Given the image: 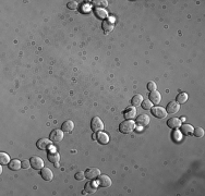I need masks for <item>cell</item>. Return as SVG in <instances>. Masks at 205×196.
Returning <instances> with one entry per match:
<instances>
[{"mask_svg":"<svg viewBox=\"0 0 205 196\" xmlns=\"http://www.w3.org/2000/svg\"><path fill=\"white\" fill-rule=\"evenodd\" d=\"M61 129H62V131L66 132V133H70V132H72V131H73V129H74L73 122H72L71 120L65 121V122L62 123V127H61Z\"/></svg>","mask_w":205,"mask_h":196,"instance_id":"cell-16","label":"cell"},{"mask_svg":"<svg viewBox=\"0 0 205 196\" xmlns=\"http://www.w3.org/2000/svg\"><path fill=\"white\" fill-rule=\"evenodd\" d=\"M96 140H97L100 144H107V143L109 142V137H108L107 134L100 131V133H97V135H96Z\"/></svg>","mask_w":205,"mask_h":196,"instance_id":"cell-17","label":"cell"},{"mask_svg":"<svg viewBox=\"0 0 205 196\" xmlns=\"http://www.w3.org/2000/svg\"><path fill=\"white\" fill-rule=\"evenodd\" d=\"M85 178L89 180H95L97 177H100V171L98 168H89L85 171Z\"/></svg>","mask_w":205,"mask_h":196,"instance_id":"cell-5","label":"cell"},{"mask_svg":"<svg viewBox=\"0 0 205 196\" xmlns=\"http://www.w3.org/2000/svg\"><path fill=\"white\" fill-rule=\"evenodd\" d=\"M143 101V97L142 95H140V94H138V95H135L133 98H132V105L133 106H139L141 105Z\"/></svg>","mask_w":205,"mask_h":196,"instance_id":"cell-25","label":"cell"},{"mask_svg":"<svg viewBox=\"0 0 205 196\" xmlns=\"http://www.w3.org/2000/svg\"><path fill=\"white\" fill-rule=\"evenodd\" d=\"M11 160H10V157H9V155L8 154H6V153H0V165H7V164H9Z\"/></svg>","mask_w":205,"mask_h":196,"instance_id":"cell-22","label":"cell"},{"mask_svg":"<svg viewBox=\"0 0 205 196\" xmlns=\"http://www.w3.org/2000/svg\"><path fill=\"white\" fill-rule=\"evenodd\" d=\"M123 116L127 120H131V119L136 117V109L135 107H128L127 109L123 111Z\"/></svg>","mask_w":205,"mask_h":196,"instance_id":"cell-13","label":"cell"},{"mask_svg":"<svg viewBox=\"0 0 205 196\" xmlns=\"http://www.w3.org/2000/svg\"><path fill=\"white\" fill-rule=\"evenodd\" d=\"M149 121L151 120H149V117L147 114H141L136 119V124L140 125L141 127H144L149 124Z\"/></svg>","mask_w":205,"mask_h":196,"instance_id":"cell-10","label":"cell"},{"mask_svg":"<svg viewBox=\"0 0 205 196\" xmlns=\"http://www.w3.org/2000/svg\"><path fill=\"white\" fill-rule=\"evenodd\" d=\"M149 100L151 101L152 103H155V105H157V103H160V100H162V96H160V93L158 91H153L149 93Z\"/></svg>","mask_w":205,"mask_h":196,"instance_id":"cell-11","label":"cell"},{"mask_svg":"<svg viewBox=\"0 0 205 196\" xmlns=\"http://www.w3.org/2000/svg\"><path fill=\"white\" fill-rule=\"evenodd\" d=\"M134 127H135V123H134L133 121L125 120V121H123V122L120 123V125H119V131H120L121 133L129 134L133 131Z\"/></svg>","mask_w":205,"mask_h":196,"instance_id":"cell-1","label":"cell"},{"mask_svg":"<svg viewBox=\"0 0 205 196\" xmlns=\"http://www.w3.org/2000/svg\"><path fill=\"white\" fill-rule=\"evenodd\" d=\"M9 168H10L11 170H13V171L19 170V169H21V168H22V164H21V161H20V160H17V159H13V160H11V161L9 162Z\"/></svg>","mask_w":205,"mask_h":196,"instance_id":"cell-19","label":"cell"},{"mask_svg":"<svg viewBox=\"0 0 205 196\" xmlns=\"http://www.w3.org/2000/svg\"><path fill=\"white\" fill-rule=\"evenodd\" d=\"M141 105H142L143 109H145V110H149V109H151V108L153 107V105H152V103L149 100V99H145V100H143Z\"/></svg>","mask_w":205,"mask_h":196,"instance_id":"cell-27","label":"cell"},{"mask_svg":"<svg viewBox=\"0 0 205 196\" xmlns=\"http://www.w3.org/2000/svg\"><path fill=\"white\" fill-rule=\"evenodd\" d=\"M21 164H22V168H23V169H27V168H30L31 161H28V160H23Z\"/></svg>","mask_w":205,"mask_h":196,"instance_id":"cell-33","label":"cell"},{"mask_svg":"<svg viewBox=\"0 0 205 196\" xmlns=\"http://www.w3.org/2000/svg\"><path fill=\"white\" fill-rule=\"evenodd\" d=\"M179 109H180V105L177 101H170L166 107V111L170 114H175L176 112L179 111Z\"/></svg>","mask_w":205,"mask_h":196,"instance_id":"cell-7","label":"cell"},{"mask_svg":"<svg viewBox=\"0 0 205 196\" xmlns=\"http://www.w3.org/2000/svg\"><path fill=\"white\" fill-rule=\"evenodd\" d=\"M93 3H94V6L95 7H100V8H102V7L107 6L108 2L106 1V0H96V1H94Z\"/></svg>","mask_w":205,"mask_h":196,"instance_id":"cell-28","label":"cell"},{"mask_svg":"<svg viewBox=\"0 0 205 196\" xmlns=\"http://www.w3.org/2000/svg\"><path fill=\"white\" fill-rule=\"evenodd\" d=\"M63 131H61V130L59 129H56V130H52L51 132H50V141L54 143H59L62 141L63 138Z\"/></svg>","mask_w":205,"mask_h":196,"instance_id":"cell-4","label":"cell"},{"mask_svg":"<svg viewBox=\"0 0 205 196\" xmlns=\"http://www.w3.org/2000/svg\"><path fill=\"white\" fill-rule=\"evenodd\" d=\"M76 179L79 180V181H82V180L85 179V173L82 172V171H80V172H78L76 174Z\"/></svg>","mask_w":205,"mask_h":196,"instance_id":"cell-31","label":"cell"},{"mask_svg":"<svg viewBox=\"0 0 205 196\" xmlns=\"http://www.w3.org/2000/svg\"><path fill=\"white\" fill-rule=\"evenodd\" d=\"M50 145H51V141L48 140V138H41L38 142L36 143V146L41 151H45V149L49 148Z\"/></svg>","mask_w":205,"mask_h":196,"instance_id":"cell-8","label":"cell"},{"mask_svg":"<svg viewBox=\"0 0 205 196\" xmlns=\"http://www.w3.org/2000/svg\"><path fill=\"white\" fill-rule=\"evenodd\" d=\"M30 161H31V166L34 169H36V170H41L44 168L43 159L41 157H38V156H33Z\"/></svg>","mask_w":205,"mask_h":196,"instance_id":"cell-3","label":"cell"},{"mask_svg":"<svg viewBox=\"0 0 205 196\" xmlns=\"http://www.w3.org/2000/svg\"><path fill=\"white\" fill-rule=\"evenodd\" d=\"M176 99H177V103H179V105H181V103H184L187 100H188V94H187V93L179 94Z\"/></svg>","mask_w":205,"mask_h":196,"instance_id":"cell-23","label":"cell"},{"mask_svg":"<svg viewBox=\"0 0 205 196\" xmlns=\"http://www.w3.org/2000/svg\"><path fill=\"white\" fill-rule=\"evenodd\" d=\"M181 132H179V131H175L173 132V138H175L176 141H180L181 140Z\"/></svg>","mask_w":205,"mask_h":196,"instance_id":"cell-32","label":"cell"},{"mask_svg":"<svg viewBox=\"0 0 205 196\" xmlns=\"http://www.w3.org/2000/svg\"><path fill=\"white\" fill-rule=\"evenodd\" d=\"M167 124L170 129H178L179 127H181V120L178 118H170L167 121Z\"/></svg>","mask_w":205,"mask_h":196,"instance_id":"cell-15","label":"cell"},{"mask_svg":"<svg viewBox=\"0 0 205 196\" xmlns=\"http://www.w3.org/2000/svg\"><path fill=\"white\" fill-rule=\"evenodd\" d=\"M156 88H157V86H156V84L154 82H149V83H147V89H149V92L156 91Z\"/></svg>","mask_w":205,"mask_h":196,"instance_id":"cell-29","label":"cell"},{"mask_svg":"<svg viewBox=\"0 0 205 196\" xmlns=\"http://www.w3.org/2000/svg\"><path fill=\"white\" fill-rule=\"evenodd\" d=\"M67 7H68L69 9H71V10H76V9L78 8V2H76V1H70V2H68Z\"/></svg>","mask_w":205,"mask_h":196,"instance_id":"cell-30","label":"cell"},{"mask_svg":"<svg viewBox=\"0 0 205 196\" xmlns=\"http://www.w3.org/2000/svg\"><path fill=\"white\" fill-rule=\"evenodd\" d=\"M95 14H96V17H97L98 19H105L106 15H107V12H106V11L102 8H97L95 10Z\"/></svg>","mask_w":205,"mask_h":196,"instance_id":"cell-24","label":"cell"},{"mask_svg":"<svg viewBox=\"0 0 205 196\" xmlns=\"http://www.w3.org/2000/svg\"><path fill=\"white\" fill-rule=\"evenodd\" d=\"M181 132L184 134V135H190V134L193 133V127L191 124H188V123H186V124H182L181 125Z\"/></svg>","mask_w":205,"mask_h":196,"instance_id":"cell-21","label":"cell"},{"mask_svg":"<svg viewBox=\"0 0 205 196\" xmlns=\"http://www.w3.org/2000/svg\"><path fill=\"white\" fill-rule=\"evenodd\" d=\"M84 190L87 194H93V193L96 192V190H97V186H96V184L94 183V182H87V183L85 184Z\"/></svg>","mask_w":205,"mask_h":196,"instance_id":"cell-18","label":"cell"},{"mask_svg":"<svg viewBox=\"0 0 205 196\" xmlns=\"http://www.w3.org/2000/svg\"><path fill=\"white\" fill-rule=\"evenodd\" d=\"M98 184L102 188H108V186L111 185V179L106 174H100V177H98Z\"/></svg>","mask_w":205,"mask_h":196,"instance_id":"cell-9","label":"cell"},{"mask_svg":"<svg viewBox=\"0 0 205 196\" xmlns=\"http://www.w3.org/2000/svg\"><path fill=\"white\" fill-rule=\"evenodd\" d=\"M48 160H49L50 162H52V164H55L57 166L59 162V160H60V156H59V154L56 151V149H52V151H50L49 153H48Z\"/></svg>","mask_w":205,"mask_h":196,"instance_id":"cell-12","label":"cell"},{"mask_svg":"<svg viewBox=\"0 0 205 196\" xmlns=\"http://www.w3.org/2000/svg\"><path fill=\"white\" fill-rule=\"evenodd\" d=\"M41 178L45 180V181H51L52 177H54L51 170H50V169H48V168H43V169H41Z\"/></svg>","mask_w":205,"mask_h":196,"instance_id":"cell-14","label":"cell"},{"mask_svg":"<svg viewBox=\"0 0 205 196\" xmlns=\"http://www.w3.org/2000/svg\"><path fill=\"white\" fill-rule=\"evenodd\" d=\"M192 134L195 136V137H202V136L204 135V130L202 129V127H197L195 130H193Z\"/></svg>","mask_w":205,"mask_h":196,"instance_id":"cell-26","label":"cell"},{"mask_svg":"<svg viewBox=\"0 0 205 196\" xmlns=\"http://www.w3.org/2000/svg\"><path fill=\"white\" fill-rule=\"evenodd\" d=\"M102 26L105 32H110V31H112V28H114V23H112L111 19H107L103 22Z\"/></svg>","mask_w":205,"mask_h":196,"instance_id":"cell-20","label":"cell"},{"mask_svg":"<svg viewBox=\"0 0 205 196\" xmlns=\"http://www.w3.org/2000/svg\"><path fill=\"white\" fill-rule=\"evenodd\" d=\"M91 127L94 132H100L104 129V123L98 117H94L91 121Z\"/></svg>","mask_w":205,"mask_h":196,"instance_id":"cell-2","label":"cell"},{"mask_svg":"<svg viewBox=\"0 0 205 196\" xmlns=\"http://www.w3.org/2000/svg\"><path fill=\"white\" fill-rule=\"evenodd\" d=\"M151 110H152L153 116L158 119H163L167 116V111L163 107H152Z\"/></svg>","mask_w":205,"mask_h":196,"instance_id":"cell-6","label":"cell"}]
</instances>
